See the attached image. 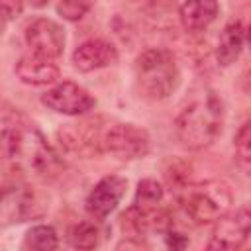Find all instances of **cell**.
<instances>
[{"label": "cell", "mask_w": 251, "mask_h": 251, "mask_svg": "<svg viewBox=\"0 0 251 251\" xmlns=\"http://www.w3.org/2000/svg\"><path fill=\"white\" fill-rule=\"evenodd\" d=\"M41 102L49 110L57 114H65V116H82L96 106L94 96L84 86L73 80L57 82L53 88H49L41 96Z\"/></svg>", "instance_id": "8"}, {"label": "cell", "mask_w": 251, "mask_h": 251, "mask_svg": "<svg viewBox=\"0 0 251 251\" xmlns=\"http://www.w3.org/2000/svg\"><path fill=\"white\" fill-rule=\"evenodd\" d=\"M165 237H167V245L173 247V249H182V247H186V243H188V239H186L182 233L175 231L173 227H169V229L165 231Z\"/></svg>", "instance_id": "21"}, {"label": "cell", "mask_w": 251, "mask_h": 251, "mask_svg": "<svg viewBox=\"0 0 251 251\" xmlns=\"http://www.w3.org/2000/svg\"><path fill=\"white\" fill-rule=\"evenodd\" d=\"M57 247H59L57 229L53 226H45V224L29 227L22 241V249H25V251H53Z\"/></svg>", "instance_id": "16"}, {"label": "cell", "mask_w": 251, "mask_h": 251, "mask_svg": "<svg viewBox=\"0 0 251 251\" xmlns=\"http://www.w3.org/2000/svg\"><path fill=\"white\" fill-rule=\"evenodd\" d=\"M24 39L33 55L53 61L65 49V29L49 18H33L24 29Z\"/></svg>", "instance_id": "9"}, {"label": "cell", "mask_w": 251, "mask_h": 251, "mask_svg": "<svg viewBox=\"0 0 251 251\" xmlns=\"http://www.w3.org/2000/svg\"><path fill=\"white\" fill-rule=\"evenodd\" d=\"M94 2L96 0H59L57 14L67 22H78L92 10Z\"/></svg>", "instance_id": "19"}, {"label": "cell", "mask_w": 251, "mask_h": 251, "mask_svg": "<svg viewBox=\"0 0 251 251\" xmlns=\"http://www.w3.org/2000/svg\"><path fill=\"white\" fill-rule=\"evenodd\" d=\"M2 153L16 171L41 178H53L61 171L55 149L47 143L39 127L18 108L6 106L2 112Z\"/></svg>", "instance_id": "1"}, {"label": "cell", "mask_w": 251, "mask_h": 251, "mask_svg": "<svg viewBox=\"0 0 251 251\" xmlns=\"http://www.w3.org/2000/svg\"><path fill=\"white\" fill-rule=\"evenodd\" d=\"M133 71L139 92L151 100L167 98L180 82V71L173 53L161 47L143 51L135 59Z\"/></svg>", "instance_id": "4"}, {"label": "cell", "mask_w": 251, "mask_h": 251, "mask_svg": "<svg viewBox=\"0 0 251 251\" xmlns=\"http://www.w3.org/2000/svg\"><path fill=\"white\" fill-rule=\"evenodd\" d=\"M51 0H29V4L31 6H35V8H43V6H47Z\"/></svg>", "instance_id": "22"}, {"label": "cell", "mask_w": 251, "mask_h": 251, "mask_svg": "<svg viewBox=\"0 0 251 251\" xmlns=\"http://www.w3.org/2000/svg\"><path fill=\"white\" fill-rule=\"evenodd\" d=\"M176 198L184 210V214L196 224H216L224 214L229 212L233 194L226 180H204V182H188L178 192Z\"/></svg>", "instance_id": "3"}, {"label": "cell", "mask_w": 251, "mask_h": 251, "mask_svg": "<svg viewBox=\"0 0 251 251\" xmlns=\"http://www.w3.org/2000/svg\"><path fill=\"white\" fill-rule=\"evenodd\" d=\"M243 43H245V29L241 22H229L218 37V45H216L218 65L229 67L231 63H235V59L243 49Z\"/></svg>", "instance_id": "14"}, {"label": "cell", "mask_w": 251, "mask_h": 251, "mask_svg": "<svg viewBox=\"0 0 251 251\" xmlns=\"http://www.w3.org/2000/svg\"><path fill=\"white\" fill-rule=\"evenodd\" d=\"M163 196H165V190H163L161 182H157L155 178H143L137 182V190H135V198H133L131 206L149 214V212L159 210Z\"/></svg>", "instance_id": "15"}, {"label": "cell", "mask_w": 251, "mask_h": 251, "mask_svg": "<svg viewBox=\"0 0 251 251\" xmlns=\"http://www.w3.org/2000/svg\"><path fill=\"white\" fill-rule=\"evenodd\" d=\"M14 73L24 84H31V86L53 84L59 78V67L53 63V59H45L33 53L20 57L16 61Z\"/></svg>", "instance_id": "12"}, {"label": "cell", "mask_w": 251, "mask_h": 251, "mask_svg": "<svg viewBox=\"0 0 251 251\" xmlns=\"http://www.w3.org/2000/svg\"><path fill=\"white\" fill-rule=\"evenodd\" d=\"M245 41H247V45L251 47V25L245 29Z\"/></svg>", "instance_id": "23"}, {"label": "cell", "mask_w": 251, "mask_h": 251, "mask_svg": "<svg viewBox=\"0 0 251 251\" xmlns=\"http://www.w3.org/2000/svg\"><path fill=\"white\" fill-rule=\"evenodd\" d=\"M118 63V49L106 39H86L73 51V65L80 73H92Z\"/></svg>", "instance_id": "11"}, {"label": "cell", "mask_w": 251, "mask_h": 251, "mask_svg": "<svg viewBox=\"0 0 251 251\" xmlns=\"http://www.w3.org/2000/svg\"><path fill=\"white\" fill-rule=\"evenodd\" d=\"M149 133L135 124L116 122L102 129V151H108L120 161L143 159L149 153Z\"/></svg>", "instance_id": "5"}, {"label": "cell", "mask_w": 251, "mask_h": 251, "mask_svg": "<svg viewBox=\"0 0 251 251\" xmlns=\"http://www.w3.org/2000/svg\"><path fill=\"white\" fill-rule=\"evenodd\" d=\"M220 16L218 0H184L178 10V20L182 27L190 33L204 31Z\"/></svg>", "instance_id": "13"}, {"label": "cell", "mask_w": 251, "mask_h": 251, "mask_svg": "<svg viewBox=\"0 0 251 251\" xmlns=\"http://www.w3.org/2000/svg\"><path fill=\"white\" fill-rule=\"evenodd\" d=\"M233 159L245 175H251V118L233 135Z\"/></svg>", "instance_id": "18"}, {"label": "cell", "mask_w": 251, "mask_h": 251, "mask_svg": "<svg viewBox=\"0 0 251 251\" xmlns=\"http://www.w3.org/2000/svg\"><path fill=\"white\" fill-rule=\"evenodd\" d=\"M126 188H127V180L124 176L108 175V176L100 178L86 196V202H84L86 212L96 220L108 218L122 202Z\"/></svg>", "instance_id": "10"}, {"label": "cell", "mask_w": 251, "mask_h": 251, "mask_svg": "<svg viewBox=\"0 0 251 251\" xmlns=\"http://www.w3.org/2000/svg\"><path fill=\"white\" fill-rule=\"evenodd\" d=\"M251 235V204L224 214L210 235L208 249H239Z\"/></svg>", "instance_id": "7"}, {"label": "cell", "mask_w": 251, "mask_h": 251, "mask_svg": "<svg viewBox=\"0 0 251 251\" xmlns=\"http://www.w3.org/2000/svg\"><path fill=\"white\" fill-rule=\"evenodd\" d=\"M24 10V0H2V14H4V22H10L14 18H18Z\"/></svg>", "instance_id": "20"}, {"label": "cell", "mask_w": 251, "mask_h": 251, "mask_svg": "<svg viewBox=\"0 0 251 251\" xmlns=\"http://www.w3.org/2000/svg\"><path fill=\"white\" fill-rule=\"evenodd\" d=\"M45 212H47V202L35 188L24 184H18L14 188H4L2 220L6 226L41 218Z\"/></svg>", "instance_id": "6"}, {"label": "cell", "mask_w": 251, "mask_h": 251, "mask_svg": "<svg viewBox=\"0 0 251 251\" xmlns=\"http://www.w3.org/2000/svg\"><path fill=\"white\" fill-rule=\"evenodd\" d=\"M100 241V229L94 222L82 220L69 227L67 231V243L75 249H94Z\"/></svg>", "instance_id": "17"}, {"label": "cell", "mask_w": 251, "mask_h": 251, "mask_svg": "<svg viewBox=\"0 0 251 251\" xmlns=\"http://www.w3.org/2000/svg\"><path fill=\"white\" fill-rule=\"evenodd\" d=\"M226 106L216 90H204L192 98L175 120V135L188 151H200L212 145L222 133Z\"/></svg>", "instance_id": "2"}]
</instances>
